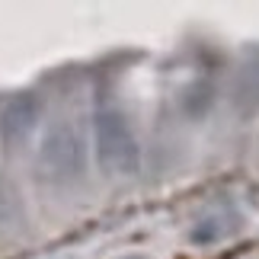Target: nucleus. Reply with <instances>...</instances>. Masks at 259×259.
I'll use <instances>...</instances> for the list:
<instances>
[{
	"label": "nucleus",
	"mask_w": 259,
	"mask_h": 259,
	"mask_svg": "<svg viewBox=\"0 0 259 259\" xmlns=\"http://www.w3.org/2000/svg\"><path fill=\"white\" fill-rule=\"evenodd\" d=\"M96 160L109 176H132L141 163V151H138V141L128 128L125 115L115 112V109H99L96 122Z\"/></svg>",
	"instance_id": "f257e3e1"
},
{
	"label": "nucleus",
	"mask_w": 259,
	"mask_h": 259,
	"mask_svg": "<svg viewBox=\"0 0 259 259\" xmlns=\"http://www.w3.org/2000/svg\"><path fill=\"white\" fill-rule=\"evenodd\" d=\"M42 166L52 176H74L83 163V147L74 128H55L42 141Z\"/></svg>",
	"instance_id": "f03ea898"
},
{
	"label": "nucleus",
	"mask_w": 259,
	"mask_h": 259,
	"mask_svg": "<svg viewBox=\"0 0 259 259\" xmlns=\"http://www.w3.org/2000/svg\"><path fill=\"white\" fill-rule=\"evenodd\" d=\"M38 99L32 93H16L10 103L4 106L0 112V135L7 141H23V138L35 128V118H38Z\"/></svg>",
	"instance_id": "7ed1b4c3"
}]
</instances>
